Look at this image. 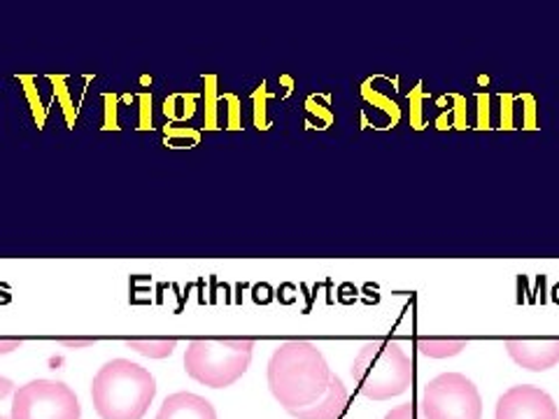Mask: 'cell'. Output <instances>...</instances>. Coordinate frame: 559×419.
<instances>
[{
	"mask_svg": "<svg viewBox=\"0 0 559 419\" xmlns=\"http://www.w3.org/2000/svg\"><path fill=\"white\" fill-rule=\"evenodd\" d=\"M331 375L324 355L310 340H287L269 361L271 394L287 410L314 404L326 392Z\"/></svg>",
	"mask_w": 559,
	"mask_h": 419,
	"instance_id": "obj_1",
	"label": "cell"
},
{
	"mask_svg": "<svg viewBox=\"0 0 559 419\" xmlns=\"http://www.w3.org/2000/svg\"><path fill=\"white\" fill-rule=\"evenodd\" d=\"M154 396V375L129 359L108 361L92 382L94 408L103 419H143Z\"/></svg>",
	"mask_w": 559,
	"mask_h": 419,
	"instance_id": "obj_2",
	"label": "cell"
},
{
	"mask_svg": "<svg viewBox=\"0 0 559 419\" xmlns=\"http://www.w3.org/2000/svg\"><path fill=\"white\" fill-rule=\"evenodd\" d=\"M252 338H197L187 345V375L205 387H229L248 373L252 363Z\"/></svg>",
	"mask_w": 559,
	"mask_h": 419,
	"instance_id": "obj_3",
	"label": "cell"
},
{
	"mask_svg": "<svg viewBox=\"0 0 559 419\" xmlns=\"http://www.w3.org/2000/svg\"><path fill=\"white\" fill-rule=\"evenodd\" d=\"M359 392L371 400H388L413 384V361L394 340L366 343L353 363Z\"/></svg>",
	"mask_w": 559,
	"mask_h": 419,
	"instance_id": "obj_4",
	"label": "cell"
},
{
	"mask_svg": "<svg viewBox=\"0 0 559 419\" xmlns=\"http://www.w3.org/2000/svg\"><path fill=\"white\" fill-rule=\"evenodd\" d=\"M417 408L423 419H480L483 398L466 375L443 373L425 384Z\"/></svg>",
	"mask_w": 559,
	"mask_h": 419,
	"instance_id": "obj_5",
	"label": "cell"
},
{
	"mask_svg": "<svg viewBox=\"0 0 559 419\" xmlns=\"http://www.w3.org/2000/svg\"><path fill=\"white\" fill-rule=\"evenodd\" d=\"M75 392L61 380H33L14 392L12 419H80Z\"/></svg>",
	"mask_w": 559,
	"mask_h": 419,
	"instance_id": "obj_6",
	"label": "cell"
},
{
	"mask_svg": "<svg viewBox=\"0 0 559 419\" xmlns=\"http://www.w3.org/2000/svg\"><path fill=\"white\" fill-rule=\"evenodd\" d=\"M495 419H559V410L548 392L534 384H518L497 400Z\"/></svg>",
	"mask_w": 559,
	"mask_h": 419,
	"instance_id": "obj_7",
	"label": "cell"
},
{
	"mask_svg": "<svg viewBox=\"0 0 559 419\" xmlns=\"http://www.w3.org/2000/svg\"><path fill=\"white\" fill-rule=\"evenodd\" d=\"M506 349H509L511 359L527 371H548L559 363V338H509Z\"/></svg>",
	"mask_w": 559,
	"mask_h": 419,
	"instance_id": "obj_8",
	"label": "cell"
},
{
	"mask_svg": "<svg viewBox=\"0 0 559 419\" xmlns=\"http://www.w3.org/2000/svg\"><path fill=\"white\" fill-rule=\"evenodd\" d=\"M347 387L343 384V380L338 375H331V382L326 392L314 400V404L306 406V408H296L289 410L294 417L299 419H338L345 408H347Z\"/></svg>",
	"mask_w": 559,
	"mask_h": 419,
	"instance_id": "obj_9",
	"label": "cell"
},
{
	"mask_svg": "<svg viewBox=\"0 0 559 419\" xmlns=\"http://www.w3.org/2000/svg\"><path fill=\"white\" fill-rule=\"evenodd\" d=\"M156 419H217V412L207 398L191 392H178L164 400Z\"/></svg>",
	"mask_w": 559,
	"mask_h": 419,
	"instance_id": "obj_10",
	"label": "cell"
},
{
	"mask_svg": "<svg viewBox=\"0 0 559 419\" xmlns=\"http://www.w3.org/2000/svg\"><path fill=\"white\" fill-rule=\"evenodd\" d=\"M466 347L464 338H419L417 340V349L425 357H433V359H445V357H454L460 355L462 349Z\"/></svg>",
	"mask_w": 559,
	"mask_h": 419,
	"instance_id": "obj_11",
	"label": "cell"
},
{
	"mask_svg": "<svg viewBox=\"0 0 559 419\" xmlns=\"http://www.w3.org/2000/svg\"><path fill=\"white\" fill-rule=\"evenodd\" d=\"M127 347L150 359H166L173 355V349L178 347V338H129Z\"/></svg>",
	"mask_w": 559,
	"mask_h": 419,
	"instance_id": "obj_12",
	"label": "cell"
},
{
	"mask_svg": "<svg viewBox=\"0 0 559 419\" xmlns=\"http://www.w3.org/2000/svg\"><path fill=\"white\" fill-rule=\"evenodd\" d=\"M14 382L0 375V419H12V400H14Z\"/></svg>",
	"mask_w": 559,
	"mask_h": 419,
	"instance_id": "obj_13",
	"label": "cell"
},
{
	"mask_svg": "<svg viewBox=\"0 0 559 419\" xmlns=\"http://www.w3.org/2000/svg\"><path fill=\"white\" fill-rule=\"evenodd\" d=\"M384 419H423V415H419V408L415 404H404V406L390 410L388 415H384Z\"/></svg>",
	"mask_w": 559,
	"mask_h": 419,
	"instance_id": "obj_14",
	"label": "cell"
},
{
	"mask_svg": "<svg viewBox=\"0 0 559 419\" xmlns=\"http://www.w3.org/2000/svg\"><path fill=\"white\" fill-rule=\"evenodd\" d=\"M24 345L22 338H0V355H10Z\"/></svg>",
	"mask_w": 559,
	"mask_h": 419,
	"instance_id": "obj_15",
	"label": "cell"
},
{
	"mask_svg": "<svg viewBox=\"0 0 559 419\" xmlns=\"http://www.w3.org/2000/svg\"><path fill=\"white\" fill-rule=\"evenodd\" d=\"M61 343H63L66 347H86V345L96 343V338H63Z\"/></svg>",
	"mask_w": 559,
	"mask_h": 419,
	"instance_id": "obj_16",
	"label": "cell"
}]
</instances>
